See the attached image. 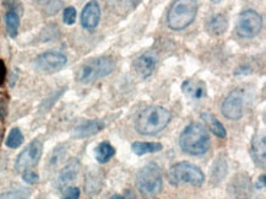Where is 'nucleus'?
Masks as SVG:
<instances>
[{
    "label": "nucleus",
    "mask_w": 266,
    "mask_h": 199,
    "mask_svg": "<svg viewBox=\"0 0 266 199\" xmlns=\"http://www.w3.org/2000/svg\"><path fill=\"white\" fill-rule=\"evenodd\" d=\"M179 146L184 153L192 156L206 154L211 146V139L205 125L198 122L186 125L180 133Z\"/></svg>",
    "instance_id": "f257e3e1"
},
{
    "label": "nucleus",
    "mask_w": 266,
    "mask_h": 199,
    "mask_svg": "<svg viewBox=\"0 0 266 199\" xmlns=\"http://www.w3.org/2000/svg\"><path fill=\"white\" fill-rule=\"evenodd\" d=\"M172 119L171 112L162 106L146 107L135 122V129L141 136H156L165 129Z\"/></svg>",
    "instance_id": "f03ea898"
},
{
    "label": "nucleus",
    "mask_w": 266,
    "mask_h": 199,
    "mask_svg": "<svg viewBox=\"0 0 266 199\" xmlns=\"http://www.w3.org/2000/svg\"><path fill=\"white\" fill-rule=\"evenodd\" d=\"M198 0H175L167 14V25L172 31H183L193 23L198 14Z\"/></svg>",
    "instance_id": "7ed1b4c3"
},
{
    "label": "nucleus",
    "mask_w": 266,
    "mask_h": 199,
    "mask_svg": "<svg viewBox=\"0 0 266 199\" xmlns=\"http://www.w3.org/2000/svg\"><path fill=\"white\" fill-rule=\"evenodd\" d=\"M114 69L113 58L109 55H99L86 60L76 72V80L79 83L90 84L98 79L107 77Z\"/></svg>",
    "instance_id": "20e7f679"
},
{
    "label": "nucleus",
    "mask_w": 266,
    "mask_h": 199,
    "mask_svg": "<svg viewBox=\"0 0 266 199\" xmlns=\"http://www.w3.org/2000/svg\"><path fill=\"white\" fill-rule=\"evenodd\" d=\"M168 182L172 186L178 187L180 184H192L194 187H201L205 181V175L194 163L188 161L174 163L171 166L167 172Z\"/></svg>",
    "instance_id": "39448f33"
},
{
    "label": "nucleus",
    "mask_w": 266,
    "mask_h": 199,
    "mask_svg": "<svg viewBox=\"0 0 266 199\" xmlns=\"http://www.w3.org/2000/svg\"><path fill=\"white\" fill-rule=\"evenodd\" d=\"M163 177L160 166L150 162L140 169L136 175V188L144 197H154L162 191Z\"/></svg>",
    "instance_id": "423d86ee"
},
{
    "label": "nucleus",
    "mask_w": 266,
    "mask_h": 199,
    "mask_svg": "<svg viewBox=\"0 0 266 199\" xmlns=\"http://www.w3.org/2000/svg\"><path fill=\"white\" fill-rule=\"evenodd\" d=\"M262 28V17L255 10H244L238 16L236 32L241 39H254Z\"/></svg>",
    "instance_id": "0eeeda50"
},
{
    "label": "nucleus",
    "mask_w": 266,
    "mask_h": 199,
    "mask_svg": "<svg viewBox=\"0 0 266 199\" xmlns=\"http://www.w3.org/2000/svg\"><path fill=\"white\" fill-rule=\"evenodd\" d=\"M43 153V144L41 140L34 139L26 146L25 149L19 154L15 161L16 171L23 172L26 170H30L40 162Z\"/></svg>",
    "instance_id": "6e6552de"
},
{
    "label": "nucleus",
    "mask_w": 266,
    "mask_h": 199,
    "mask_svg": "<svg viewBox=\"0 0 266 199\" xmlns=\"http://www.w3.org/2000/svg\"><path fill=\"white\" fill-rule=\"evenodd\" d=\"M245 93L243 89H235L227 95L222 104V115L231 121H238L244 112Z\"/></svg>",
    "instance_id": "1a4fd4ad"
},
{
    "label": "nucleus",
    "mask_w": 266,
    "mask_h": 199,
    "mask_svg": "<svg viewBox=\"0 0 266 199\" xmlns=\"http://www.w3.org/2000/svg\"><path fill=\"white\" fill-rule=\"evenodd\" d=\"M66 63H68L66 55L55 51L45 52L34 59V67L46 74H53V73L59 72L66 65Z\"/></svg>",
    "instance_id": "9d476101"
},
{
    "label": "nucleus",
    "mask_w": 266,
    "mask_h": 199,
    "mask_svg": "<svg viewBox=\"0 0 266 199\" xmlns=\"http://www.w3.org/2000/svg\"><path fill=\"white\" fill-rule=\"evenodd\" d=\"M157 63H159V57L155 52H145L134 60L133 68L140 78L147 79L156 70Z\"/></svg>",
    "instance_id": "9b49d317"
},
{
    "label": "nucleus",
    "mask_w": 266,
    "mask_h": 199,
    "mask_svg": "<svg viewBox=\"0 0 266 199\" xmlns=\"http://www.w3.org/2000/svg\"><path fill=\"white\" fill-rule=\"evenodd\" d=\"M99 21H101V7H99L98 2L91 0L83 9V13H81V26H83L85 30L92 31L97 27Z\"/></svg>",
    "instance_id": "f8f14e48"
},
{
    "label": "nucleus",
    "mask_w": 266,
    "mask_h": 199,
    "mask_svg": "<svg viewBox=\"0 0 266 199\" xmlns=\"http://www.w3.org/2000/svg\"><path fill=\"white\" fill-rule=\"evenodd\" d=\"M79 171H80V162H79L78 159H72L71 161H69L63 169L59 172L57 178V182H55V186L59 191H63L64 188H68L69 184L72 183L78 177Z\"/></svg>",
    "instance_id": "ddd939ff"
},
{
    "label": "nucleus",
    "mask_w": 266,
    "mask_h": 199,
    "mask_svg": "<svg viewBox=\"0 0 266 199\" xmlns=\"http://www.w3.org/2000/svg\"><path fill=\"white\" fill-rule=\"evenodd\" d=\"M106 127L103 121L101 119H90V121H85L76 125L72 130V137L75 139H86L90 137L96 136V134L102 131Z\"/></svg>",
    "instance_id": "4468645a"
},
{
    "label": "nucleus",
    "mask_w": 266,
    "mask_h": 199,
    "mask_svg": "<svg viewBox=\"0 0 266 199\" xmlns=\"http://www.w3.org/2000/svg\"><path fill=\"white\" fill-rule=\"evenodd\" d=\"M250 155L254 163L260 169L265 168L266 163V139L264 134H255L251 139Z\"/></svg>",
    "instance_id": "2eb2a0df"
},
{
    "label": "nucleus",
    "mask_w": 266,
    "mask_h": 199,
    "mask_svg": "<svg viewBox=\"0 0 266 199\" xmlns=\"http://www.w3.org/2000/svg\"><path fill=\"white\" fill-rule=\"evenodd\" d=\"M230 193L236 199H245L251 194V182L247 175H237L230 183Z\"/></svg>",
    "instance_id": "dca6fc26"
},
{
    "label": "nucleus",
    "mask_w": 266,
    "mask_h": 199,
    "mask_svg": "<svg viewBox=\"0 0 266 199\" xmlns=\"http://www.w3.org/2000/svg\"><path fill=\"white\" fill-rule=\"evenodd\" d=\"M182 91L192 100H201L206 96V86L203 81L188 79L182 84Z\"/></svg>",
    "instance_id": "f3484780"
},
{
    "label": "nucleus",
    "mask_w": 266,
    "mask_h": 199,
    "mask_svg": "<svg viewBox=\"0 0 266 199\" xmlns=\"http://www.w3.org/2000/svg\"><path fill=\"white\" fill-rule=\"evenodd\" d=\"M228 28V20L223 14H217L212 16L207 22V31L213 36H221Z\"/></svg>",
    "instance_id": "a211bd4d"
},
{
    "label": "nucleus",
    "mask_w": 266,
    "mask_h": 199,
    "mask_svg": "<svg viewBox=\"0 0 266 199\" xmlns=\"http://www.w3.org/2000/svg\"><path fill=\"white\" fill-rule=\"evenodd\" d=\"M163 149L161 143H151V142H134L131 144V150L137 156H142L146 154L159 153Z\"/></svg>",
    "instance_id": "6ab92c4d"
},
{
    "label": "nucleus",
    "mask_w": 266,
    "mask_h": 199,
    "mask_svg": "<svg viewBox=\"0 0 266 199\" xmlns=\"http://www.w3.org/2000/svg\"><path fill=\"white\" fill-rule=\"evenodd\" d=\"M201 118H203L204 122L206 123V125L209 127L210 131H211L213 136H216L217 138H221V139L226 138L227 131L224 129L223 124H222L215 116L211 115V113H203V115H201Z\"/></svg>",
    "instance_id": "aec40b11"
},
{
    "label": "nucleus",
    "mask_w": 266,
    "mask_h": 199,
    "mask_svg": "<svg viewBox=\"0 0 266 199\" xmlns=\"http://www.w3.org/2000/svg\"><path fill=\"white\" fill-rule=\"evenodd\" d=\"M227 161L224 159V156H218L217 159L215 160V162L212 163L211 170H210V177H211V182L212 183H217L220 182L224 178L227 174Z\"/></svg>",
    "instance_id": "412c9836"
},
{
    "label": "nucleus",
    "mask_w": 266,
    "mask_h": 199,
    "mask_svg": "<svg viewBox=\"0 0 266 199\" xmlns=\"http://www.w3.org/2000/svg\"><path fill=\"white\" fill-rule=\"evenodd\" d=\"M116 155V149L108 142H102L96 146L95 157L99 163H107Z\"/></svg>",
    "instance_id": "4be33fe9"
},
{
    "label": "nucleus",
    "mask_w": 266,
    "mask_h": 199,
    "mask_svg": "<svg viewBox=\"0 0 266 199\" xmlns=\"http://www.w3.org/2000/svg\"><path fill=\"white\" fill-rule=\"evenodd\" d=\"M5 25H7L8 35L11 39H16L20 27V15L14 11H8L5 14Z\"/></svg>",
    "instance_id": "5701e85b"
},
{
    "label": "nucleus",
    "mask_w": 266,
    "mask_h": 199,
    "mask_svg": "<svg viewBox=\"0 0 266 199\" xmlns=\"http://www.w3.org/2000/svg\"><path fill=\"white\" fill-rule=\"evenodd\" d=\"M22 143L23 134L21 133V130H20L19 128H13V129L10 130V133H9L5 144L10 149H17L19 146H21Z\"/></svg>",
    "instance_id": "b1692460"
},
{
    "label": "nucleus",
    "mask_w": 266,
    "mask_h": 199,
    "mask_svg": "<svg viewBox=\"0 0 266 199\" xmlns=\"http://www.w3.org/2000/svg\"><path fill=\"white\" fill-rule=\"evenodd\" d=\"M65 154H66V145L64 144L58 145L53 150V153H52L51 156H49V165H51L52 168L57 166L58 163L64 159Z\"/></svg>",
    "instance_id": "393cba45"
},
{
    "label": "nucleus",
    "mask_w": 266,
    "mask_h": 199,
    "mask_svg": "<svg viewBox=\"0 0 266 199\" xmlns=\"http://www.w3.org/2000/svg\"><path fill=\"white\" fill-rule=\"evenodd\" d=\"M31 192L27 189H13L0 194V199H28Z\"/></svg>",
    "instance_id": "a878e982"
},
{
    "label": "nucleus",
    "mask_w": 266,
    "mask_h": 199,
    "mask_svg": "<svg viewBox=\"0 0 266 199\" xmlns=\"http://www.w3.org/2000/svg\"><path fill=\"white\" fill-rule=\"evenodd\" d=\"M3 5L8 9V11H14V13L19 14V15H22L23 7L20 3V0H4Z\"/></svg>",
    "instance_id": "bb28decb"
},
{
    "label": "nucleus",
    "mask_w": 266,
    "mask_h": 199,
    "mask_svg": "<svg viewBox=\"0 0 266 199\" xmlns=\"http://www.w3.org/2000/svg\"><path fill=\"white\" fill-rule=\"evenodd\" d=\"M63 21L64 23H66V25H74L76 21V9L74 7L64 9Z\"/></svg>",
    "instance_id": "cd10ccee"
},
{
    "label": "nucleus",
    "mask_w": 266,
    "mask_h": 199,
    "mask_svg": "<svg viewBox=\"0 0 266 199\" xmlns=\"http://www.w3.org/2000/svg\"><path fill=\"white\" fill-rule=\"evenodd\" d=\"M22 180L27 184H34L40 181V176H38L37 172L32 171V170H26V171L22 172Z\"/></svg>",
    "instance_id": "c85d7f7f"
},
{
    "label": "nucleus",
    "mask_w": 266,
    "mask_h": 199,
    "mask_svg": "<svg viewBox=\"0 0 266 199\" xmlns=\"http://www.w3.org/2000/svg\"><path fill=\"white\" fill-rule=\"evenodd\" d=\"M61 5L63 4L60 3V0H49L46 7L47 14H48V15H54V14H57L58 11H59Z\"/></svg>",
    "instance_id": "c756f323"
},
{
    "label": "nucleus",
    "mask_w": 266,
    "mask_h": 199,
    "mask_svg": "<svg viewBox=\"0 0 266 199\" xmlns=\"http://www.w3.org/2000/svg\"><path fill=\"white\" fill-rule=\"evenodd\" d=\"M80 198V189L78 187H68L64 192L61 199H79Z\"/></svg>",
    "instance_id": "7c9ffc66"
},
{
    "label": "nucleus",
    "mask_w": 266,
    "mask_h": 199,
    "mask_svg": "<svg viewBox=\"0 0 266 199\" xmlns=\"http://www.w3.org/2000/svg\"><path fill=\"white\" fill-rule=\"evenodd\" d=\"M5 75H7V67H5L4 61L0 60V86L4 83Z\"/></svg>",
    "instance_id": "2f4dec72"
},
{
    "label": "nucleus",
    "mask_w": 266,
    "mask_h": 199,
    "mask_svg": "<svg viewBox=\"0 0 266 199\" xmlns=\"http://www.w3.org/2000/svg\"><path fill=\"white\" fill-rule=\"evenodd\" d=\"M265 182H266L265 175H261V176L258 178V182H256V184H255V188L256 189H264L265 188Z\"/></svg>",
    "instance_id": "473e14b6"
},
{
    "label": "nucleus",
    "mask_w": 266,
    "mask_h": 199,
    "mask_svg": "<svg viewBox=\"0 0 266 199\" xmlns=\"http://www.w3.org/2000/svg\"><path fill=\"white\" fill-rule=\"evenodd\" d=\"M251 73V69L249 68V67H241L236 72V75H243V74H250Z\"/></svg>",
    "instance_id": "72a5a7b5"
},
{
    "label": "nucleus",
    "mask_w": 266,
    "mask_h": 199,
    "mask_svg": "<svg viewBox=\"0 0 266 199\" xmlns=\"http://www.w3.org/2000/svg\"><path fill=\"white\" fill-rule=\"evenodd\" d=\"M140 2H141V0H127L128 4H130V7H133V8L136 7Z\"/></svg>",
    "instance_id": "f704fd0d"
},
{
    "label": "nucleus",
    "mask_w": 266,
    "mask_h": 199,
    "mask_svg": "<svg viewBox=\"0 0 266 199\" xmlns=\"http://www.w3.org/2000/svg\"><path fill=\"white\" fill-rule=\"evenodd\" d=\"M110 199H127V198H124L121 194H114V195H112V197H110Z\"/></svg>",
    "instance_id": "c9c22d12"
},
{
    "label": "nucleus",
    "mask_w": 266,
    "mask_h": 199,
    "mask_svg": "<svg viewBox=\"0 0 266 199\" xmlns=\"http://www.w3.org/2000/svg\"><path fill=\"white\" fill-rule=\"evenodd\" d=\"M211 2L213 3V4H220V3L224 2V0H211Z\"/></svg>",
    "instance_id": "e433bc0d"
},
{
    "label": "nucleus",
    "mask_w": 266,
    "mask_h": 199,
    "mask_svg": "<svg viewBox=\"0 0 266 199\" xmlns=\"http://www.w3.org/2000/svg\"><path fill=\"white\" fill-rule=\"evenodd\" d=\"M38 199H46V198H38Z\"/></svg>",
    "instance_id": "4c0bfd02"
}]
</instances>
